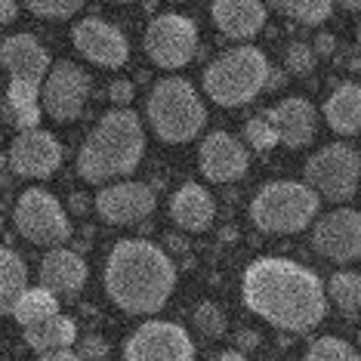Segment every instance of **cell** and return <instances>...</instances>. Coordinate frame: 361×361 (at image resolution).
I'll return each mask as SVG.
<instances>
[{
	"label": "cell",
	"instance_id": "cell-1",
	"mask_svg": "<svg viewBox=\"0 0 361 361\" xmlns=\"http://www.w3.org/2000/svg\"><path fill=\"white\" fill-rule=\"evenodd\" d=\"M241 297L253 315L287 334H309L327 315V287L287 257H259L244 269Z\"/></svg>",
	"mask_w": 361,
	"mask_h": 361
},
{
	"label": "cell",
	"instance_id": "cell-2",
	"mask_svg": "<svg viewBox=\"0 0 361 361\" xmlns=\"http://www.w3.org/2000/svg\"><path fill=\"white\" fill-rule=\"evenodd\" d=\"M105 293L130 315H154L176 290V266L164 247L142 238H124L105 257Z\"/></svg>",
	"mask_w": 361,
	"mask_h": 361
},
{
	"label": "cell",
	"instance_id": "cell-3",
	"mask_svg": "<svg viewBox=\"0 0 361 361\" xmlns=\"http://www.w3.org/2000/svg\"><path fill=\"white\" fill-rule=\"evenodd\" d=\"M145 154V130L136 111L111 109L90 130L78 152V173L87 183H109V179L127 176L139 167Z\"/></svg>",
	"mask_w": 361,
	"mask_h": 361
},
{
	"label": "cell",
	"instance_id": "cell-4",
	"mask_svg": "<svg viewBox=\"0 0 361 361\" xmlns=\"http://www.w3.org/2000/svg\"><path fill=\"white\" fill-rule=\"evenodd\" d=\"M269 75H272V65H269L266 53L253 44H244L216 56L204 68L201 80L207 99L223 105V109H238V105H247L250 99H257L266 90Z\"/></svg>",
	"mask_w": 361,
	"mask_h": 361
},
{
	"label": "cell",
	"instance_id": "cell-5",
	"mask_svg": "<svg viewBox=\"0 0 361 361\" xmlns=\"http://www.w3.org/2000/svg\"><path fill=\"white\" fill-rule=\"evenodd\" d=\"M145 118L161 142L179 145L195 139L207 124V105L198 96V90L185 78H161L154 80L149 102H145Z\"/></svg>",
	"mask_w": 361,
	"mask_h": 361
},
{
	"label": "cell",
	"instance_id": "cell-6",
	"mask_svg": "<svg viewBox=\"0 0 361 361\" xmlns=\"http://www.w3.org/2000/svg\"><path fill=\"white\" fill-rule=\"evenodd\" d=\"M322 198L297 179H272L253 195L250 219L266 235H297L318 216Z\"/></svg>",
	"mask_w": 361,
	"mask_h": 361
},
{
	"label": "cell",
	"instance_id": "cell-7",
	"mask_svg": "<svg viewBox=\"0 0 361 361\" xmlns=\"http://www.w3.org/2000/svg\"><path fill=\"white\" fill-rule=\"evenodd\" d=\"M306 185L322 201L343 204L358 192L361 183V154L349 142H331L318 149L302 167Z\"/></svg>",
	"mask_w": 361,
	"mask_h": 361
},
{
	"label": "cell",
	"instance_id": "cell-8",
	"mask_svg": "<svg viewBox=\"0 0 361 361\" xmlns=\"http://www.w3.org/2000/svg\"><path fill=\"white\" fill-rule=\"evenodd\" d=\"M16 228L25 241L37 247H62L71 238V219L53 192L47 188H25L16 201Z\"/></svg>",
	"mask_w": 361,
	"mask_h": 361
},
{
	"label": "cell",
	"instance_id": "cell-9",
	"mask_svg": "<svg viewBox=\"0 0 361 361\" xmlns=\"http://www.w3.org/2000/svg\"><path fill=\"white\" fill-rule=\"evenodd\" d=\"M198 22L183 13H161L145 25L142 47L161 68H183L198 56Z\"/></svg>",
	"mask_w": 361,
	"mask_h": 361
},
{
	"label": "cell",
	"instance_id": "cell-10",
	"mask_svg": "<svg viewBox=\"0 0 361 361\" xmlns=\"http://www.w3.org/2000/svg\"><path fill=\"white\" fill-rule=\"evenodd\" d=\"M124 361H195V343L183 324L145 322L127 336Z\"/></svg>",
	"mask_w": 361,
	"mask_h": 361
},
{
	"label": "cell",
	"instance_id": "cell-11",
	"mask_svg": "<svg viewBox=\"0 0 361 361\" xmlns=\"http://www.w3.org/2000/svg\"><path fill=\"white\" fill-rule=\"evenodd\" d=\"M90 99V75L71 59L53 62L50 75L44 80V96L40 105L53 121H75L80 118L84 105Z\"/></svg>",
	"mask_w": 361,
	"mask_h": 361
},
{
	"label": "cell",
	"instance_id": "cell-12",
	"mask_svg": "<svg viewBox=\"0 0 361 361\" xmlns=\"http://www.w3.org/2000/svg\"><path fill=\"white\" fill-rule=\"evenodd\" d=\"M71 44L78 53L102 68H121L130 59V40L118 25L99 16H84L71 25Z\"/></svg>",
	"mask_w": 361,
	"mask_h": 361
},
{
	"label": "cell",
	"instance_id": "cell-13",
	"mask_svg": "<svg viewBox=\"0 0 361 361\" xmlns=\"http://www.w3.org/2000/svg\"><path fill=\"white\" fill-rule=\"evenodd\" d=\"M312 247L331 262H355L361 257V213L336 207L318 216L312 228Z\"/></svg>",
	"mask_w": 361,
	"mask_h": 361
},
{
	"label": "cell",
	"instance_id": "cell-14",
	"mask_svg": "<svg viewBox=\"0 0 361 361\" xmlns=\"http://www.w3.org/2000/svg\"><path fill=\"white\" fill-rule=\"evenodd\" d=\"M96 213L111 226H133L149 219L154 207H158V198H154L152 185L145 183H133V179H124V183H109L96 192L93 198Z\"/></svg>",
	"mask_w": 361,
	"mask_h": 361
},
{
	"label": "cell",
	"instance_id": "cell-15",
	"mask_svg": "<svg viewBox=\"0 0 361 361\" xmlns=\"http://www.w3.org/2000/svg\"><path fill=\"white\" fill-rule=\"evenodd\" d=\"M198 167L210 183H238L250 170V152L244 149L238 136L226 133V130H213L204 136L198 149Z\"/></svg>",
	"mask_w": 361,
	"mask_h": 361
},
{
	"label": "cell",
	"instance_id": "cell-16",
	"mask_svg": "<svg viewBox=\"0 0 361 361\" xmlns=\"http://www.w3.org/2000/svg\"><path fill=\"white\" fill-rule=\"evenodd\" d=\"M62 164V142L50 130H22L10 145V167L19 176L47 179Z\"/></svg>",
	"mask_w": 361,
	"mask_h": 361
},
{
	"label": "cell",
	"instance_id": "cell-17",
	"mask_svg": "<svg viewBox=\"0 0 361 361\" xmlns=\"http://www.w3.org/2000/svg\"><path fill=\"white\" fill-rule=\"evenodd\" d=\"M0 65L10 71V80H25V84L40 87L47 75H50L53 59H50V50L35 35L19 31V35L4 37V44H0Z\"/></svg>",
	"mask_w": 361,
	"mask_h": 361
},
{
	"label": "cell",
	"instance_id": "cell-18",
	"mask_svg": "<svg viewBox=\"0 0 361 361\" xmlns=\"http://www.w3.org/2000/svg\"><path fill=\"white\" fill-rule=\"evenodd\" d=\"M266 118L275 124L281 145L287 149H306L318 133V111L306 96H287L272 109H266Z\"/></svg>",
	"mask_w": 361,
	"mask_h": 361
},
{
	"label": "cell",
	"instance_id": "cell-19",
	"mask_svg": "<svg viewBox=\"0 0 361 361\" xmlns=\"http://www.w3.org/2000/svg\"><path fill=\"white\" fill-rule=\"evenodd\" d=\"M87 284V262L78 250L53 247L40 259V287L56 297H75Z\"/></svg>",
	"mask_w": 361,
	"mask_h": 361
},
{
	"label": "cell",
	"instance_id": "cell-20",
	"mask_svg": "<svg viewBox=\"0 0 361 361\" xmlns=\"http://www.w3.org/2000/svg\"><path fill=\"white\" fill-rule=\"evenodd\" d=\"M210 16L226 37L247 40L259 35L269 19V6L259 0H213Z\"/></svg>",
	"mask_w": 361,
	"mask_h": 361
},
{
	"label": "cell",
	"instance_id": "cell-21",
	"mask_svg": "<svg viewBox=\"0 0 361 361\" xmlns=\"http://www.w3.org/2000/svg\"><path fill=\"white\" fill-rule=\"evenodd\" d=\"M216 216V201L201 183H185L176 188V195L170 198V219L183 228V232H207Z\"/></svg>",
	"mask_w": 361,
	"mask_h": 361
},
{
	"label": "cell",
	"instance_id": "cell-22",
	"mask_svg": "<svg viewBox=\"0 0 361 361\" xmlns=\"http://www.w3.org/2000/svg\"><path fill=\"white\" fill-rule=\"evenodd\" d=\"M324 121L340 136L361 133V84H355V80L336 84L324 102Z\"/></svg>",
	"mask_w": 361,
	"mask_h": 361
},
{
	"label": "cell",
	"instance_id": "cell-23",
	"mask_svg": "<svg viewBox=\"0 0 361 361\" xmlns=\"http://www.w3.org/2000/svg\"><path fill=\"white\" fill-rule=\"evenodd\" d=\"M25 343L37 355H50V352H65L78 343V322L71 315H53L40 324L25 327Z\"/></svg>",
	"mask_w": 361,
	"mask_h": 361
},
{
	"label": "cell",
	"instance_id": "cell-24",
	"mask_svg": "<svg viewBox=\"0 0 361 361\" xmlns=\"http://www.w3.org/2000/svg\"><path fill=\"white\" fill-rule=\"evenodd\" d=\"M28 290V266L16 250L0 244V318L13 315L16 302Z\"/></svg>",
	"mask_w": 361,
	"mask_h": 361
},
{
	"label": "cell",
	"instance_id": "cell-25",
	"mask_svg": "<svg viewBox=\"0 0 361 361\" xmlns=\"http://www.w3.org/2000/svg\"><path fill=\"white\" fill-rule=\"evenodd\" d=\"M6 118L22 130H37L40 124V87L25 80H10L6 87Z\"/></svg>",
	"mask_w": 361,
	"mask_h": 361
},
{
	"label": "cell",
	"instance_id": "cell-26",
	"mask_svg": "<svg viewBox=\"0 0 361 361\" xmlns=\"http://www.w3.org/2000/svg\"><path fill=\"white\" fill-rule=\"evenodd\" d=\"M53 315H59V297L56 293H50L47 287H28L25 293H22V300L16 302V309H13V318L22 324V331L31 324H40V322H47V318H53Z\"/></svg>",
	"mask_w": 361,
	"mask_h": 361
},
{
	"label": "cell",
	"instance_id": "cell-27",
	"mask_svg": "<svg viewBox=\"0 0 361 361\" xmlns=\"http://www.w3.org/2000/svg\"><path fill=\"white\" fill-rule=\"evenodd\" d=\"M327 300H331L343 315H358L361 312V275L358 272H334L331 281H327Z\"/></svg>",
	"mask_w": 361,
	"mask_h": 361
},
{
	"label": "cell",
	"instance_id": "cell-28",
	"mask_svg": "<svg viewBox=\"0 0 361 361\" xmlns=\"http://www.w3.org/2000/svg\"><path fill=\"white\" fill-rule=\"evenodd\" d=\"M272 10L293 19L297 25H322L331 19L334 4L331 0H275Z\"/></svg>",
	"mask_w": 361,
	"mask_h": 361
},
{
	"label": "cell",
	"instance_id": "cell-29",
	"mask_svg": "<svg viewBox=\"0 0 361 361\" xmlns=\"http://www.w3.org/2000/svg\"><path fill=\"white\" fill-rule=\"evenodd\" d=\"M302 361H361V352L340 336H318L306 349Z\"/></svg>",
	"mask_w": 361,
	"mask_h": 361
},
{
	"label": "cell",
	"instance_id": "cell-30",
	"mask_svg": "<svg viewBox=\"0 0 361 361\" xmlns=\"http://www.w3.org/2000/svg\"><path fill=\"white\" fill-rule=\"evenodd\" d=\"M192 324H195V331H198L201 336H207V340H219V336L226 334V312L219 309L213 300H204L192 312Z\"/></svg>",
	"mask_w": 361,
	"mask_h": 361
},
{
	"label": "cell",
	"instance_id": "cell-31",
	"mask_svg": "<svg viewBox=\"0 0 361 361\" xmlns=\"http://www.w3.org/2000/svg\"><path fill=\"white\" fill-rule=\"evenodd\" d=\"M244 142L250 145L253 152H272L278 142H281V136H278L275 124L266 118V111L262 114H253V118L244 124Z\"/></svg>",
	"mask_w": 361,
	"mask_h": 361
},
{
	"label": "cell",
	"instance_id": "cell-32",
	"mask_svg": "<svg viewBox=\"0 0 361 361\" xmlns=\"http://www.w3.org/2000/svg\"><path fill=\"white\" fill-rule=\"evenodd\" d=\"M315 65H318V56L312 50V44L290 40V44L284 47V71H290V75H297V78H306L315 71Z\"/></svg>",
	"mask_w": 361,
	"mask_h": 361
},
{
	"label": "cell",
	"instance_id": "cell-33",
	"mask_svg": "<svg viewBox=\"0 0 361 361\" xmlns=\"http://www.w3.org/2000/svg\"><path fill=\"white\" fill-rule=\"evenodd\" d=\"M28 10L40 19H71L84 10L80 0H28Z\"/></svg>",
	"mask_w": 361,
	"mask_h": 361
},
{
	"label": "cell",
	"instance_id": "cell-34",
	"mask_svg": "<svg viewBox=\"0 0 361 361\" xmlns=\"http://www.w3.org/2000/svg\"><path fill=\"white\" fill-rule=\"evenodd\" d=\"M109 340L99 334H87L84 340H80V346H78V355L84 358V361H105L109 358Z\"/></svg>",
	"mask_w": 361,
	"mask_h": 361
},
{
	"label": "cell",
	"instance_id": "cell-35",
	"mask_svg": "<svg viewBox=\"0 0 361 361\" xmlns=\"http://www.w3.org/2000/svg\"><path fill=\"white\" fill-rule=\"evenodd\" d=\"M133 80H111L109 84V99L114 102V109H127L133 102Z\"/></svg>",
	"mask_w": 361,
	"mask_h": 361
},
{
	"label": "cell",
	"instance_id": "cell-36",
	"mask_svg": "<svg viewBox=\"0 0 361 361\" xmlns=\"http://www.w3.org/2000/svg\"><path fill=\"white\" fill-rule=\"evenodd\" d=\"M312 50H315V56H334L336 53V37L322 31V35L315 37V44H312Z\"/></svg>",
	"mask_w": 361,
	"mask_h": 361
},
{
	"label": "cell",
	"instance_id": "cell-37",
	"mask_svg": "<svg viewBox=\"0 0 361 361\" xmlns=\"http://www.w3.org/2000/svg\"><path fill=\"white\" fill-rule=\"evenodd\" d=\"M235 346H238V352H253L259 346V336L253 334V331H241L235 336Z\"/></svg>",
	"mask_w": 361,
	"mask_h": 361
},
{
	"label": "cell",
	"instance_id": "cell-38",
	"mask_svg": "<svg viewBox=\"0 0 361 361\" xmlns=\"http://www.w3.org/2000/svg\"><path fill=\"white\" fill-rule=\"evenodd\" d=\"M16 16H19V4H16V0H0V25L13 22Z\"/></svg>",
	"mask_w": 361,
	"mask_h": 361
},
{
	"label": "cell",
	"instance_id": "cell-39",
	"mask_svg": "<svg viewBox=\"0 0 361 361\" xmlns=\"http://www.w3.org/2000/svg\"><path fill=\"white\" fill-rule=\"evenodd\" d=\"M40 361H84L78 352L65 349V352H50V355H40Z\"/></svg>",
	"mask_w": 361,
	"mask_h": 361
},
{
	"label": "cell",
	"instance_id": "cell-40",
	"mask_svg": "<svg viewBox=\"0 0 361 361\" xmlns=\"http://www.w3.org/2000/svg\"><path fill=\"white\" fill-rule=\"evenodd\" d=\"M284 80H287L284 71H275V68H272V75H269V84H266V90H278V87L284 84Z\"/></svg>",
	"mask_w": 361,
	"mask_h": 361
},
{
	"label": "cell",
	"instance_id": "cell-41",
	"mask_svg": "<svg viewBox=\"0 0 361 361\" xmlns=\"http://www.w3.org/2000/svg\"><path fill=\"white\" fill-rule=\"evenodd\" d=\"M87 207H90L87 195H71V210H75V213H84Z\"/></svg>",
	"mask_w": 361,
	"mask_h": 361
},
{
	"label": "cell",
	"instance_id": "cell-42",
	"mask_svg": "<svg viewBox=\"0 0 361 361\" xmlns=\"http://www.w3.org/2000/svg\"><path fill=\"white\" fill-rule=\"evenodd\" d=\"M216 361H247V358H244V352H238V349H226Z\"/></svg>",
	"mask_w": 361,
	"mask_h": 361
},
{
	"label": "cell",
	"instance_id": "cell-43",
	"mask_svg": "<svg viewBox=\"0 0 361 361\" xmlns=\"http://www.w3.org/2000/svg\"><path fill=\"white\" fill-rule=\"evenodd\" d=\"M343 10H361V0H343Z\"/></svg>",
	"mask_w": 361,
	"mask_h": 361
},
{
	"label": "cell",
	"instance_id": "cell-44",
	"mask_svg": "<svg viewBox=\"0 0 361 361\" xmlns=\"http://www.w3.org/2000/svg\"><path fill=\"white\" fill-rule=\"evenodd\" d=\"M167 241H170V244H173V250H185V244H183V241H179V238H167Z\"/></svg>",
	"mask_w": 361,
	"mask_h": 361
},
{
	"label": "cell",
	"instance_id": "cell-45",
	"mask_svg": "<svg viewBox=\"0 0 361 361\" xmlns=\"http://www.w3.org/2000/svg\"><path fill=\"white\" fill-rule=\"evenodd\" d=\"M355 37H358V44H361V22H358V28H355Z\"/></svg>",
	"mask_w": 361,
	"mask_h": 361
},
{
	"label": "cell",
	"instance_id": "cell-46",
	"mask_svg": "<svg viewBox=\"0 0 361 361\" xmlns=\"http://www.w3.org/2000/svg\"><path fill=\"white\" fill-rule=\"evenodd\" d=\"M358 346H361V327H358Z\"/></svg>",
	"mask_w": 361,
	"mask_h": 361
}]
</instances>
